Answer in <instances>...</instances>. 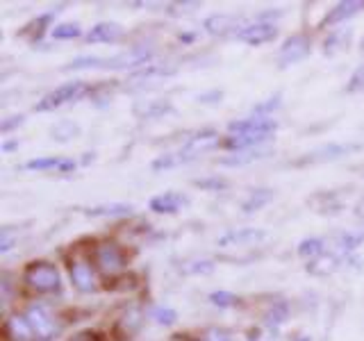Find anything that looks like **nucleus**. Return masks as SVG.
I'll return each instance as SVG.
<instances>
[{
  "label": "nucleus",
  "instance_id": "obj_1",
  "mask_svg": "<svg viewBox=\"0 0 364 341\" xmlns=\"http://www.w3.org/2000/svg\"><path fill=\"white\" fill-rule=\"evenodd\" d=\"M23 282L37 293H57L62 289V276L50 261H32L23 271Z\"/></svg>",
  "mask_w": 364,
  "mask_h": 341
},
{
  "label": "nucleus",
  "instance_id": "obj_2",
  "mask_svg": "<svg viewBox=\"0 0 364 341\" xmlns=\"http://www.w3.org/2000/svg\"><path fill=\"white\" fill-rule=\"evenodd\" d=\"M87 82H66L62 87L53 89L50 94H46L39 102H37V112H53L62 105H68V102H75L87 94Z\"/></svg>",
  "mask_w": 364,
  "mask_h": 341
},
{
  "label": "nucleus",
  "instance_id": "obj_3",
  "mask_svg": "<svg viewBox=\"0 0 364 341\" xmlns=\"http://www.w3.org/2000/svg\"><path fill=\"white\" fill-rule=\"evenodd\" d=\"M28 318V323L32 325L34 335H37V339L41 341H50L55 339L57 335H60V323H57V318L50 314L48 307H43L39 303H32L26 314H23Z\"/></svg>",
  "mask_w": 364,
  "mask_h": 341
},
{
  "label": "nucleus",
  "instance_id": "obj_4",
  "mask_svg": "<svg viewBox=\"0 0 364 341\" xmlns=\"http://www.w3.org/2000/svg\"><path fill=\"white\" fill-rule=\"evenodd\" d=\"M94 264L100 273H105V276H117V273H121L125 266H128V257H125L121 246L105 242V244L96 246Z\"/></svg>",
  "mask_w": 364,
  "mask_h": 341
},
{
  "label": "nucleus",
  "instance_id": "obj_5",
  "mask_svg": "<svg viewBox=\"0 0 364 341\" xmlns=\"http://www.w3.org/2000/svg\"><path fill=\"white\" fill-rule=\"evenodd\" d=\"M364 148V141L358 144H328L321 148H314L312 153L303 155V159L296 162V166H305V164H321V162H333V159L346 157L350 153H358Z\"/></svg>",
  "mask_w": 364,
  "mask_h": 341
},
{
  "label": "nucleus",
  "instance_id": "obj_6",
  "mask_svg": "<svg viewBox=\"0 0 364 341\" xmlns=\"http://www.w3.org/2000/svg\"><path fill=\"white\" fill-rule=\"evenodd\" d=\"M230 134H248V136H259V139H271L278 130V123L267 117H250V119H239L228 125Z\"/></svg>",
  "mask_w": 364,
  "mask_h": 341
},
{
  "label": "nucleus",
  "instance_id": "obj_7",
  "mask_svg": "<svg viewBox=\"0 0 364 341\" xmlns=\"http://www.w3.org/2000/svg\"><path fill=\"white\" fill-rule=\"evenodd\" d=\"M216 146H219V132H216V130H203L198 134H193L191 139H187V144L182 146L176 155L180 159V164H185V162H191V159L200 157L203 153H210L212 148H216Z\"/></svg>",
  "mask_w": 364,
  "mask_h": 341
},
{
  "label": "nucleus",
  "instance_id": "obj_8",
  "mask_svg": "<svg viewBox=\"0 0 364 341\" xmlns=\"http://www.w3.org/2000/svg\"><path fill=\"white\" fill-rule=\"evenodd\" d=\"M310 48H312V41L307 34H291V37L280 45L278 50V64L280 68H287L296 62L305 60L307 55H310Z\"/></svg>",
  "mask_w": 364,
  "mask_h": 341
},
{
  "label": "nucleus",
  "instance_id": "obj_9",
  "mask_svg": "<svg viewBox=\"0 0 364 341\" xmlns=\"http://www.w3.org/2000/svg\"><path fill=\"white\" fill-rule=\"evenodd\" d=\"M151 57H153V50L132 48L114 57H100V68H136V66H144Z\"/></svg>",
  "mask_w": 364,
  "mask_h": 341
},
{
  "label": "nucleus",
  "instance_id": "obj_10",
  "mask_svg": "<svg viewBox=\"0 0 364 341\" xmlns=\"http://www.w3.org/2000/svg\"><path fill=\"white\" fill-rule=\"evenodd\" d=\"M203 28L208 30L214 37H223V34H239L246 28V21L244 16H237V14H214L210 18H205Z\"/></svg>",
  "mask_w": 364,
  "mask_h": 341
},
{
  "label": "nucleus",
  "instance_id": "obj_11",
  "mask_svg": "<svg viewBox=\"0 0 364 341\" xmlns=\"http://www.w3.org/2000/svg\"><path fill=\"white\" fill-rule=\"evenodd\" d=\"M278 37V30L273 23H250V26H246L242 32L237 34V39L239 41H244L248 45H262V43H269Z\"/></svg>",
  "mask_w": 364,
  "mask_h": 341
},
{
  "label": "nucleus",
  "instance_id": "obj_12",
  "mask_svg": "<svg viewBox=\"0 0 364 341\" xmlns=\"http://www.w3.org/2000/svg\"><path fill=\"white\" fill-rule=\"evenodd\" d=\"M68 273H71V282L77 291L82 293H91L96 289V276H94V266L85 259H73L71 266H68Z\"/></svg>",
  "mask_w": 364,
  "mask_h": 341
},
{
  "label": "nucleus",
  "instance_id": "obj_13",
  "mask_svg": "<svg viewBox=\"0 0 364 341\" xmlns=\"http://www.w3.org/2000/svg\"><path fill=\"white\" fill-rule=\"evenodd\" d=\"M3 335L7 341H37V335H34L32 325L23 314L7 316V321L3 325Z\"/></svg>",
  "mask_w": 364,
  "mask_h": 341
},
{
  "label": "nucleus",
  "instance_id": "obj_14",
  "mask_svg": "<svg viewBox=\"0 0 364 341\" xmlns=\"http://www.w3.org/2000/svg\"><path fill=\"white\" fill-rule=\"evenodd\" d=\"M123 28L119 26V23H114V21H102V23H96L94 28H91L87 34H85V39L89 43H117L123 39Z\"/></svg>",
  "mask_w": 364,
  "mask_h": 341
},
{
  "label": "nucleus",
  "instance_id": "obj_15",
  "mask_svg": "<svg viewBox=\"0 0 364 341\" xmlns=\"http://www.w3.org/2000/svg\"><path fill=\"white\" fill-rule=\"evenodd\" d=\"M267 239V232L259 227H242V230H230L219 239V246H250Z\"/></svg>",
  "mask_w": 364,
  "mask_h": 341
},
{
  "label": "nucleus",
  "instance_id": "obj_16",
  "mask_svg": "<svg viewBox=\"0 0 364 341\" xmlns=\"http://www.w3.org/2000/svg\"><path fill=\"white\" fill-rule=\"evenodd\" d=\"M189 200L182 196L178 191H166V193H159L151 200V212L155 214H176L185 207Z\"/></svg>",
  "mask_w": 364,
  "mask_h": 341
},
{
  "label": "nucleus",
  "instance_id": "obj_17",
  "mask_svg": "<svg viewBox=\"0 0 364 341\" xmlns=\"http://www.w3.org/2000/svg\"><path fill=\"white\" fill-rule=\"evenodd\" d=\"M362 9H364V3H362V0H346V3H337V5L323 16L321 28H326V26H335V23H341V21H346V18H353V16H355L358 11H362Z\"/></svg>",
  "mask_w": 364,
  "mask_h": 341
},
{
  "label": "nucleus",
  "instance_id": "obj_18",
  "mask_svg": "<svg viewBox=\"0 0 364 341\" xmlns=\"http://www.w3.org/2000/svg\"><path fill=\"white\" fill-rule=\"evenodd\" d=\"M28 170H50L57 168L60 173H68V170L75 168L73 159H66V157H41V159H30L26 164Z\"/></svg>",
  "mask_w": 364,
  "mask_h": 341
},
{
  "label": "nucleus",
  "instance_id": "obj_19",
  "mask_svg": "<svg viewBox=\"0 0 364 341\" xmlns=\"http://www.w3.org/2000/svg\"><path fill=\"white\" fill-rule=\"evenodd\" d=\"M353 41V28H344V30H335L330 32L326 41H323V53L326 55H335V53H341L346 50Z\"/></svg>",
  "mask_w": 364,
  "mask_h": 341
},
{
  "label": "nucleus",
  "instance_id": "obj_20",
  "mask_svg": "<svg viewBox=\"0 0 364 341\" xmlns=\"http://www.w3.org/2000/svg\"><path fill=\"white\" fill-rule=\"evenodd\" d=\"M168 112H173V105H171L168 100H148V102H144V105L134 107L136 117L146 119V121L159 119V117H164V114H168Z\"/></svg>",
  "mask_w": 364,
  "mask_h": 341
},
{
  "label": "nucleus",
  "instance_id": "obj_21",
  "mask_svg": "<svg viewBox=\"0 0 364 341\" xmlns=\"http://www.w3.org/2000/svg\"><path fill=\"white\" fill-rule=\"evenodd\" d=\"M287 318H289V305L284 301H278L264 312V328H269L271 332H276V330H280V325L287 321Z\"/></svg>",
  "mask_w": 364,
  "mask_h": 341
},
{
  "label": "nucleus",
  "instance_id": "obj_22",
  "mask_svg": "<svg viewBox=\"0 0 364 341\" xmlns=\"http://www.w3.org/2000/svg\"><path fill=\"white\" fill-rule=\"evenodd\" d=\"M141 323H144L141 312L139 310H128V312L123 314L121 321H119L117 330H119L121 337H134L141 330Z\"/></svg>",
  "mask_w": 364,
  "mask_h": 341
},
{
  "label": "nucleus",
  "instance_id": "obj_23",
  "mask_svg": "<svg viewBox=\"0 0 364 341\" xmlns=\"http://www.w3.org/2000/svg\"><path fill=\"white\" fill-rule=\"evenodd\" d=\"M273 200V189H255L250 196L244 200V205H242V212L244 214H253V212H257V210H262L264 205H269Z\"/></svg>",
  "mask_w": 364,
  "mask_h": 341
},
{
  "label": "nucleus",
  "instance_id": "obj_24",
  "mask_svg": "<svg viewBox=\"0 0 364 341\" xmlns=\"http://www.w3.org/2000/svg\"><path fill=\"white\" fill-rule=\"evenodd\" d=\"M326 253V242L323 239H316V237H310V239H303V242L299 244V255L303 259H318V257H323Z\"/></svg>",
  "mask_w": 364,
  "mask_h": 341
},
{
  "label": "nucleus",
  "instance_id": "obj_25",
  "mask_svg": "<svg viewBox=\"0 0 364 341\" xmlns=\"http://www.w3.org/2000/svg\"><path fill=\"white\" fill-rule=\"evenodd\" d=\"M360 244H364V234H360V232H344V234H339L335 239V250H337V255L344 257V255H350Z\"/></svg>",
  "mask_w": 364,
  "mask_h": 341
},
{
  "label": "nucleus",
  "instance_id": "obj_26",
  "mask_svg": "<svg viewBox=\"0 0 364 341\" xmlns=\"http://www.w3.org/2000/svg\"><path fill=\"white\" fill-rule=\"evenodd\" d=\"M77 134H80V125L73 123V121H60V123H55L50 128V136L55 141H60V144L75 139Z\"/></svg>",
  "mask_w": 364,
  "mask_h": 341
},
{
  "label": "nucleus",
  "instance_id": "obj_27",
  "mask_svg": "<svg viewBox=\"0 0 364 341\" xmlns=\"http://www.w3.org/2000/svg\"><path fill=\"white\" fill-rule=\"evenodd\" d=\"M264 155H269V151H262V148H253V151H244L239 153L230 159H221L223 166H244V164H250V162H257Z\"/></svg>",
  "mask_w": 364,
  "mask_h": 341
},
{
  "label": "nucleus",
  "instance_id": "obj_28",
  "mask_svg": "<svg viewBox=\"0 0 364 341\" xmlns=\"http://www.w3.org/2000/svg\"><path fill=\"white\" fill-rule=\"evenodd\" d=\"M339 266V259L333 257V255H323V257H318L314 261H310V266H307V271L312 273V276H328V273H333L335 269Z\"/></svg>",
  "mask_w": 364,
  "mask_h": 341
},
{
  "label": "nucleus",
  "instance_id": "obj_29",
  "mask_svg": "<svg viewBox=\"0 0 364 341\" xmlns=\"http://www.w3.org/2000/svg\"><path fill=\"white\" fill-rule=\"evenodd\" d=\"M132 212L130 205H123V202H112V205H100V207L89 210V216H128Z\"/></svg>",
  "mask_w": 364,
  "mask_h": 341
},
{
  "label": "nucleus",
  "instance_id": "obj_30",
  "mask_svg": "<svg viewBox=\"0 0 364 341\" xmlns=\"http://www.w3.org/2000/svg\"><path fill=\"white\" fill-rule=\"evenodd\" d=\"M173 73V68H164V66H146L141 68L139 73H134L130 77V82H148V80H153V77H166Z\"/></svg>",
  "mask_w": 364,
  "mask_h": 341
},
{
  "label": "nucleus",
  "instance_id": "obj_31",
  "mask_svg": "<svg viewBox=\"0 0 364 341\" xmlns=\"http://www.w3.org/2000/svg\"><path fill=\"white\" fill-rule=\"evenodd\" d=\"M53 39H75L82 34V30H80L77 23H60V26H55L50 30Z\"/></svg>",
  "mask_w": 364,
  "mask_h": 341
},
{
  "label": "nucleus",
  "instance_id": "obj_32",
  "mask_svg": "<svg viewBox=\"0 0 364 341\" xmlns=\"http://www.w3.org/2000/svg\"><path fill=\"white\" fill-rule=\"evenodd\" d=\"M278 107H280V94H276L273 98H269L264 102H259V105H255L253 107V117H267V119H271V114L276 112Z\"/></svg>",
  "mask_w": 364,
  "mask_h": 341
},
{
  "label": "nucleus",
  "instance_id": "obj_33",
  "mask_svg": "<svg viewBox=\"0 0 364 341\" xmlns=\"http://www.w3.org/2000/svg\"><path fill=\"white\" fill-rule=\"evenodd\" d=\"M193 185H196L198 189H205V191H219V189H228V180H223L219 175H212V178L193 180Z\"/></svg>",
  "mask_w": 364,
  "mask_h": 341
},
{
  "label": "nucleus",
  "instance_id": "obj_34",
  "mask_svg": "<svg viewBox=\"0 0 364 341\" xmlns=\"http://www.w3.org/2000/svg\"><path fill=\"white\" fill-rule=\"evenodd\" d=\"M153 318L159 325H173L178 321V312L173 310V307H155Z\"/></svg>",
  "mask_w": 364,
  "mask_h": 341
},
{
  "label": "nucleus",
  "instance_id": "obj_35",
  "mask_svg": "<svg viewBox=\"0 0 364 341\" xmlns=\"http://www.w3.org/2000/svg\"><path fill=\"white\" fill-rule=\"evenodd\" d=\"M210 303L216 307H232L239 303V298L230 291H214V293H210Z\"/></svg>",
  "mask_w": 364,
  "mask_h": 341
},
{
  "label": "nucleus",
  "instance_id": "obj_36",
  "mask_svg": "<svg viewBox=\"0 0 364 341\" xmlns=\"http://www.w3.org/2000/svg\"><path fill=\"white\" fill-rule=\"evenodd\" d=\"M346 91L348 94H360V91H364V64L355 68V73L350 75L348 85H346Z\"/></svg>",
  "mask_w": 364,
  "mask_h": 341
},
{
  "label": "nucleus",
  "instance_id": "obj_37",
  "mask_svg": "<svg viewBox=\"0 0 364 341\" xmlns=\"http://www.w3.org/2000/svg\"><path fill=\"white\" fill-rule=\"evenodd\" d=\"M168 14H189V11L200 9V3H168Z\"/></svg>",
  "mask_w": 364,
  "mask_h": 341
},
{
  "label": "nucleus",
  "instance_id": "obj_38",
  "mask_svg": "<svg viewBox=\"0 0 364 341\" xmlns=\"http://www.w3.org/2000/svg\"><path fill=\"white\" fill-rule=\"evenodd\" d=\"M203 341H235V339H232V335L228 332V330H223V328H210L208 332H205Z\"/></svg>",
  "mask_w": 364,
  "mask_h": 341
},
{
  "label": "nucleus",
  "instance_id": "obj_39",
  "mask_svg": "<svg viewBox=\"0 0 364 341\" xmlns=\"http://www.w3.org/2000/svg\"><path fill=\"white\" fill-rule=\"evenodd\" d=\"M16 237L11 234L9 227H5V230H0V253H9L11 246H14Z\"/></svg>",
  "mask_w": 364,
  "mask_h": 341
},
{
  "label": "nucleus",
  "instance_id": "obj_40",
  "mask_svg": "<svg viewBox=\"0 0 364 341\" xmlns=\"http://www.w3.org/2000/svg\"><path fill=\"white\" fill-rule=\"evenodd\" d=\"M68 341H105V339H102L96 330H80V332H75Z\"/></svg>",
  "mask_w": 364,
  "mask_h": 341
},
{
  "label": "nucleus",
  "instance_id": "obj_41",
  "mask_svg": "<svg viewBox=\"0 0 364 341\" xmlns=\"http://www.w3.org/2000/svg\"><path fill=\"white\" fill-rule=\"evenodd\" d=\"M214 264L212 261H193V264L185 266V273H212Z\"/></svg>",
  "mask_w": 364,
  "mask_h": 341
},
{
  "label": "nucleus",
  "instance_id": "obj_42",
  "mask_svg": "<svg viewBox=\"0 0 364 341\" xmlns=\"http://www.w3.org/2000/svg\"><path fill=\"white\" fill-rule=\"evenodd\" d=\"M21 123H23V117H11V119H7V123L0 125V130H3V132H9L11 128H16V125H21Z\"/></svg>",
  "mask_w": 364,
  "mask_h": 341
},
{
  "label": "nucleus",
  "instance_id": "obj_43",
  "mask_svg": "<svg viewBox=\"0 0 364 341\" xmlns=\"http://www.w3.org/2000/svg\"><path fill=\"white\" fill-rule=\"evenodd\" d=\"M9 301V278L3 276V303Z\"/></svg>",
  "mask_w": 364,
  "mask_h": 341
},
{
  "label": "nucleus",
  "instance_id": "obj_44",
  "mask_svg": "<svg viewBox=\"0 0 364 341\" xmlns=\"http://www.w3.org/2000/svg\"><path fill=\"white\" fill-rule=\"evenodd\" d=\"M355 216H358V219H364V198H360L358 205H355Z\"/></svg>",
  "mask_w": 364,
  "mask_h": 341
},
{
  "label": "nucleus",
  "instance_id": "obj_45",
  "mask_svg": "<svg viewBox=\"0 0 364 341\" xmlns=\"http://www.w3.org/2000/svg\"><path fill=\"white\" fill-rule=\"evenodd\" d=\"M248 341H267V339H262L259 335H250V339Z\"/></svg>",
  "mask_w": 364,
  "mask_h": 341
},
{
  "label": "nucleus",
  "instance_id": "obj_46",
  "mask_svg": "<svg viewBox=\"0 0 364 341\" xmlns=\"http://www.w3.org/2000/svg\"><path fill=\"white\" fill-rule=\"evenodd\" d=\"M299 341H312V339H310V337H301Z\"/></svg>",
  "mask_w": 364,
  "mask_h": 341
},
{
  "label": "nucleus",
  "instance_id": "obj_47",
  "mask_svg": "<svg viewBox=\"0 0 364 341\" xmlns=\"http://www.w3.org/2000/svg\"><path fill=\"white\" fill-rule=\"evenodd\" d=\"M360 48H362V53H364V37H362V41H360Z\"/></svg>",
  "mask_w": 364,
  "mask_h": 341
},
{
  "label": "nucleus",
  "instance_id": "obj_48",
  "mask_svg": "<svg viewBox=\"0 0 364 341\" xmlns=\"http://www.w3.org/2000/svg\"><path fill=\"white\" fill-rule=\"evenodd\" d=\"M362 175H364V168H362Z\"/></svg>",
  "mask_w": 364,
  "mask_h": 341
}]
</instances>
